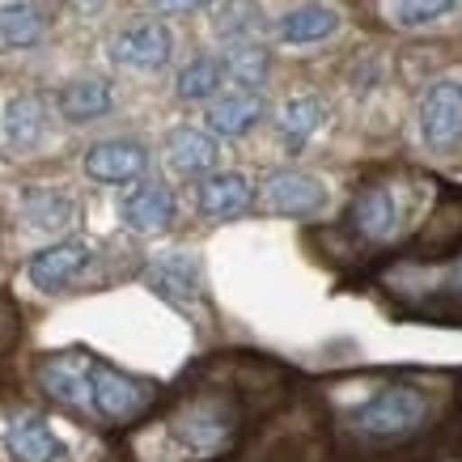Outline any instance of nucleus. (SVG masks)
<instances>
[{"mask_svg": "<svg viewBox=\"0 0 462 462\" xmlns=\"http://www.w3.org/2000/svg\"><path fill=\"white\" fill-rule=\"evenodd\" d=\"M331 462H454L462 454V374L374 369L322 394Z\"/></svg>", "mask_w": 462, "mask_h": 462, "instance_id": "1", "label": "nucleus"}, {"mask_svg": "<svg viewBox=\"0 0 462 462\" xmlns=\"http://www.w3.org/2000/svg\"><path fill=\"white\" fill-rule=\"evenodd\" d=\"M242 420H246V407H242L238 391H229V386L187 391L179 407L162 420L157 441L166 446L170 458L179 454V462H204L234 446Z\"/></svg>", "mask_w": 462, "mask_h": 462, "instance_id": "2", "label": "nucleus"}, {"mask_svg": "<svg viewBox=\"0 0 462 462\" xmlns=\"http://www.w3.org/2000/svg\"><path fill=\"white\" fill-rule=\"evenodd\" d=\"M420 208V187L411 179L386 174V179L365 182L348 204V234L361 246H391L411 229V217Z\"/></svg>", "mask_w": 462, "mask_h": 462, "instance_id": "3", "label": "nucleus"}, {"mask_svg": "<svg viewBox=\"0 0 462 462\" xmlns=\"http://www.w3.org/2000/svg\"><path fill=\"white\" fill-rule=\"evenodd\" d=\"M157 399H162V386L153 378L124 374L98 356H89L85 365V416L102 429H132L153 411Z\"/></svg>", "mask_w": 462, "mask_h": 462, "instance_id": "4", "label": "nucleus"}, {"mask_svg": "<svg viewBox=\"0 0 462 462\" xmlns=\"http://www.w3.org/2000/svg\"><path fill=\"white\" fill-rule=\"evenodd\" d=\"M416 136L437 157H449L462 149V77H437L420 94Z\"/></svg>", "mask_w": 462, "mask_h": 462, "instance_id": "5", "label": "nucleus"}, {"mask_svg": "<svg viewBox=\"0 0 462 462\" xmlns=\"http://www.w3.org/2000/svg\"><path fill=\"white\" fill-rule=\"evenodd\" d=\"M0 449L14 462H72V446L34 407H9L0 416Z\"/></svg>", "mask_w": 462, "mask_h": 462, "instance_id": "6", "label": "nucleus"}, {"mask_svg": "<svg viewBox=\"0 0 462 462\" xmlns=\"http://www.w3.org/2000/svg\"><path fill=\"white\" fill-rule=\"evenodd\" d=\"M170 51H174V39H170L166 22H157V17H136V22L115 30L111 39V60L119 69H132V72L166 69Z\"/></svg>", "mask_w": 462, "mask_h": 462, "instance_id": "7", "label": "nucleus"}, {"mask_svg": "<svg viewBox=\"0 0 462 462\" xmlns=\"http://www.w3.org/2000/svg\"><path fill=\"white\" fill-rule=\"evenodd\" d=\"M263 204L276 217H319L331 204V191L319 174L306 170H272L263 182Z\"/></svg>", "mask_w": 462, "mask_h": 462, "instance_id": "8", "label": "nucleus"}, {"mask_svg": "<svg viewBox=\"0 0 462 462\" xmlns=\"http://www.w3.org/2000/svg\"><path fill=\"white\" fill-rule=\"evenodd\" d=\"M81 170L102 187H127V182L144 179L149 170V149L132 136H115V141L89 144L81 157Z\"/></svg>", "mask_w": 462, "mask_h": 462, "instance_id": "9", "label": "nucleus"}, {"mask_svg": "<svg viewBox=\"0 0 462 462\" xmlns=\"http://www.w3.org/2000/svg\"><path fill=\"white\" fill-rule=\"evenodd\" d=\"M89 259H94L89 242L64 238V242L42 246V251L26 263V276H30V284H34L39 293H64V289L81 276L85 267H89Z\"/></svg>", "mask_w": 462, "mask_h": 462, "instance_id": "10", "label": "nucleus"}, {"mask_svg": "<svg viewBox=\"0 0 462 462\" xmlns=\"http://www.w3.org/2000/svg\"><path fill=\"white\" fill-rule=\"evenodd\" d=\"M85 365H89V352H47L34 365V382L51 403L85 416Z\"/></svg>", "mask_w": 462, "mask_h": 462, "instance_id": "11", "label": "nucleus"}, {"mask_svg": "<svg viewBox=\"0 0 462 462\" xmlns=\"http://www.w3.org/2000/svg\"><path fill=\"white\" fill-rule=\"evenodd\" d=\"M119 217L136 234H166L170 225L179 221V199H174L166 182L136 179V187L119 199Z\"/></svg>", "mask_w": 462, "mask_h": 462, "instance_id": "12", "label": "nucleus"}, {"mask_svg": "<svg viewBox=\"0 0 462 462\" xmlns=\"http://www.w3.org/2000/svg\"><path fill=\"white\" fill-rule=\"evenodd\" d=\"M263 115H267V102H263L259 89H229V94L208 98V106H204V124H208L212 136L238 141V136H246Z\"/></svg>", "mask_w": 462, "mask_h": 462, "instance_id": "13", "label": "nucleus"}, {"mask_svg": "<svg viewBox=\"0 0 462 462\" xmlns=\"http://www.w3.org/2000/svg\"><path fill=\"white\" fill-rule=\"evenodd\" d=\"M217 157H221V149H217V136H212L208 127H170L166 136V166L174 170V174H182V179H204V174H212L217 170Z\"/></svg>", "mask_w": 462, "mask_h": 462, "instance_id": "14", "label": "nucleus"}, {"mask_svg": "<svg viewBox=\"0 0 462 462\" xmlns=\"http://www.w3.org/2000/svg\"><path fill=\"white\" fill-rule=\"evenodd\" d=\"M196 204L208 221H234L242 212H251L254 204V187L246 174L238 170H221V174H204L196 191Z\"/></svg>", "mask_w": 462, "mask_h": 462, "instance_id": "15", "label": "nucleus"}, {"mask_svg": "<svg viewBox=\"0 0 462 462\" xmlns=\"http://www.w3.org/2000/svg\"><path fill=\"white\" fill-rule=\"evenodd\" d=\"M339 26H344L339 9L322 5V0H310V5H297V9H289V14L276 22V39H281L284 47H314V42L336 39Z\"/></svg>", "mask_w": 462, "mask_h": 462, "instance_id": "16", "label": "nucleus"}, {"mask_svg": "<svg viewBox=\"0 0 462 462\" xmlns=\"http://www.w3.org/2000/svg\"><path fill=\"white\" fill-rule=\"evenodd\" d=\"M0 132L9 149L26 153V149H39L42 136H47V102L39 94H14L0 111Z\"/></svg>", "mask_w": 462, "mask_h": 462, "instance_id": "17", "label": "nucleus"}, {"mask_svg": "<svg viewBox=\"0 0 462 462\" xmlns=\"http://www.w3.org/2000/svg\"><path fill=\"white\" fill-rule=\"evenodd\" d=\"M56 106L69 124H94L115 111V89L102 77H77L56 94Z\"/></svg>", "mask_w": 462, "mask_h": 462, "instance_id": "18", "label": "nucleus"}, {"mask_svg": "<svg viewBox=\"0 0 462 462\" xmlns=\"http://www.w3.org/2000/svg\"><path fill=\"white\" fill-rule=\"evenodd\" d=\"M322 119H327V102H322L319 94H293V98L281 106V115H276L284 149H289V153H301L310 144V136L322 127Z\"/></svg>", "mask_w": 462, "mask_h": 462, "instance_id": "19", "label": "nucleus"}, {"mask_svg": "<svg viewBox=\"0 0 462 462\" xmlns=\"http://www.w3.org/2000/svg\"><path fill=\"white\" fill-rule=\"evenodd\" d=\"M221 64H225V77L238 81V89H263L267 77H272V51L259 39L229 42Z\"/></svg>", "mask_w": 462, "mask_h": 462, "instance_id": "20", "label": "nucleus"}, {"mask_svg": "<svg viewBox=\"0 0 462 462\" xmlns=\"http://www.w3.org/2000/svg\"><path fill=\"white\" fill-rule=\"evenodd\" d=\"M149 284L157 293H166L170 301H191L199 297V263L187 254H166L149 267Z\"/></svg>", "mask_w": 462, "mask_h": 462, "instance_id": "21", "label": "nucleus"}, {"mask_svg": "<svg viewBox=\"0 0 462 462\" xmlns=\"http://www.w3.org/2000/svg\"><path fill=\"white\" fill-rule=\"evenodd\" d=\"M26 217L42 234H64L77 217V199L60 187H39V191H26Z\"/></svg>", "mask_w": 462, "mask_h": 462, "instance_id": "22", "label": "nucleus"}, {"mask_svg": "<svg viewBox=\"0 0 462 462\" xmlns=\"http://www.w3.org/2000/svg\"><path fill=\"white\" fill-rule=\"evenodd\" d=\"M225 81V64L217 56H191L179 69V81H174V94L182 102H208L221 94Z\"/></svg>", "mask_w": 462, "mask_h": 462, "instance_id": "23", "label": "nucleus"}, {"mask_svg": "<svg viewBox=\"0 0 462 462\" xmlns=\"http://www.w3.org/2000/svg\"><path fill=\"white\" fill-rule=\"evenodd\" d=\"M212 26L225 42H242V39H259L263 22V5L259 0H221L212 9Z\"/></svg>", "mask_w": 462, "mask_h": 462, "instance_id": "24", "label": "nucleus"}, {"mask_svg": "<svg viewBox=\"0 0 462 462\" xmlns=\"http://www.w3.org/2000/svg\"><path fill=\"white\" fill-rule=\"evenodd\" d=\"M47 34V17L26 5V0H9L0 5V42L5 47H39Z\"/></svg>", "mask_w": 462, "mask_h": 462, "instance_id": "25", "label": "nucleus"}, {"mask_svg": "<svg viewBox=\"0 0 462 462\" xmlns=\"http://www.w3.org/2000/svg\"><path fill=\"white\" fill-rule=\"evenodd\" d=\"M458 14V0H386V17L403 30H429Z\"/></svg>", "mask_w": 462, "mask_h": 462, "instance_id": "26", "label": "nucleus"}, {"mask_svg": "<svg viewBox=\"0 0 462 462\" xmlns=\"http://www.w3.org/2000/svg\"><path fill=\"white\" fill-rule=\"evenodd\" d=\"M424 319H446V322H462V254L458 263L446 272V281L429 289L424 301Z\"/></svg>", "mask_w": 462, "mask_h": 462, "instance_id": "27", "label": "nucleus"}, {"mask_svg": "<svg viewBox=\"0 0 462 462\" xmlns=\"http://www.w3.org/2000/svg\"><path fill=\"white\" fill-rule=\"evenodd\" d=\"M204 5H208V0H149L153 14H196Z\"/></svg>", "mask_w": 462, "mask_h": 462, "instance_id": "28", "label": "nucleus"}, {"mask_svg": "<svg viewBox=\"0 0 462 462\" xmlns=\"http://www.w3.org/2000/svg\"><path fill=\"white\" fill-rule=\"evenodd\" d=\"M17 336V319H14V306L0 297V348H9Z\"/></svg>", "mask_w": 462, "mask_h": 462, "instance_id": "29", "label": "nucleus"}, {"mask_svg": "<svg viewBox=\"0 0 462 462\" xmlns=\"http://www.w3.org/2000/svg\"><path fill=\"white\" fill-rule=\"evenodd\" d=\"M72 5H77V9H81V14H94V9H98L102 0H72Z\"/></svg>", "mask_w": 462, "mask_h": 462, "instance_id": "30", "label": "nucleus"}]
</instances>
